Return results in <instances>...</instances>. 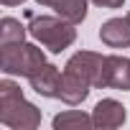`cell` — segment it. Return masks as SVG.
<instances>
[{
    "instance_id": "cell-1",
    "label": "cell",
    "mask_w": 130,
    "mask_h": 130,
    "mask_svg": "<svg viewBox=\"0 0 130 130\" xmlns=\"http://www.w3.org/2000/svg\"><path fill=\"white\" fill-rule=\"evenodd\" d=\"M0 122L10 130H36L41 125V110L23 97L13 79L0 82Z\"/></svg>"
},
{
    "instance_id": "cell-2",
    "label": "cell",
    "mask_w": 130,
    "mask_h": 130,
    "mask_svg": "<svg viewBox=\"0 0 130 130\" xmlns=\"http://www.w3.org/2000/svg\"><path fill=\"white\" fill-rule=\"evenodd\" d=\"M28 33L51 54H61L77 41V23L61 15H33L28 23Z\"/></svg>"
},
{
    "instance_id": "cell-3",
    "label": "cell",
    "mask_w": 130,
    "mask_h": 130,
    "mask_svg": "<svg viewBox=\"0 0 130 130\" xmlns=\"http://www.w3.org/2000/svg\"><path fill=\"white\" fill-rule=\"evenodd\" d=\"M41 64H46V54L36 43L13 41V43H0V69L10 77H31Z\"/></svg>"
},
{
    "instance_id": "cell-4",
    "label": "cell",
    "mask_w": 130,
    "mask_h": 130,
    "mask_svg": "<svg viewBox=\"0 0 130 130\" xmlns=\"http://www.w3.org/2000/svg\"><path fill=\"white\" fill-rule=\"evenodd\" d=\"M97 89H122V92H130V59L127 56H117V54L105 56Z\"/></svg>"
},
{
    "instance_id": "cell-5",
    "label": "cell",
    "mask_w": 130,
    "mask_h": 130,
    "mask_svg": "<svg viewBox=\"0 0 130 130\" xmlns=\"http://www.w3.org/2000/svg\"><path fill=\"white\" fill-rule=\"evenodd\" d=\"M92 87L94 84L87 77H82V74H77V72H72V69L64 67V72H61V87H59V100L67 102V105H72V107H77V105H82L89 97V89Z\"/></svg>"
},
{
    "instance_id": "cell-6",
    "label": "cell",
    "mask_w": 130,
    "mask_h": 130,
    "mask_svg": "<svg viewBox=\"0 0 130 130\" xmlns=\"http://www.w3.org/2000/svg\"><path fill=\"white\" fill-rule=\"evenodd\" d=\"M92 120H94V127H100V130H112V127L125 125L127 110H125L122 102H117V100H112V97H105V100H100V102L94 105Z\"/></svg>"
},
{
    "instance_id": "cell-7",
    "label": "cell",
    "mask_w": 130,
    "mask_h": 130,
    "mask_svg": "<svg viewBox=\"0 0 130 130\" xmlns=\"http://www.w3.org/2000/svg\"><path fill=\"white\" fill-rule=\"evenodd\" d=\"M28 84L36 94L41 97H59V87H61V72L54 64H41V67L28 77Z\"/></svg>"
},
{
    "instance_id": "cell-8",
    "label": "cell",
    "mask_w": 130,
    "mask_h": 130,
    "mask_svg": "<svg viewBox=\"0 0 130 130\" xmlns=\"http://www.w3.org/2000/svg\"><path fill=\"white\" fill-rule=\"evenodd\" d=\"M100 38L110 48H125L130 46V21L127 18H110L100 28Z\"/></svg>"
},
{
    "instance_id": "cell-9",
    "label": "cell",
    "mask_w": 130,
    "mask_h": 130,
    "mask_svg": "<svg viewBox=\"0 0 130 130\" xmlns=\"http://www.w3.org/2000/svg\"><path fill=\"white\" fill-rule=\"evenodd\" d=\"M38 5L54 8L56 15L67 18L72 23H82L87 18V0H36Z\"/></svg>"
},
{
    "instance_id": "cell-10",
    "label": "cell",
    "mask_w": 130,
    "mask_h": 130,
    "mask_svg": "<svg viewBox=\"0 0 130 130\" xmlns=\"http://www.w3.org/2000/svg\"><path fill=\"white\" fill-rule=\"evenodd\" d=\"M54 130H89L94 127L92 115L82 112V110H67V112H59L54 117Z\"/></svg>"
},
{
    "instance_id": "cell-11",
    "label": "cell",
    "mask_w": 130,
    "mask_h": 130,
    "mask_svg": "<svg viewBox=\"0 0 130 130\" xmlns=\"http://www.w3.org/2000/svg\"><path fill=\"white\" fill-rule=\"evenodd\" d=\"M28 26H23L18 18L5 15L0 21V43H13V41H26Z\"/></svg>"
},
{
    "instance_id": "cell-12",
    "label": "cell",
    "mask_w": 130,
    "mask_h": 130,
    "mask_svg": "<svg viewBox=\"0 0 130 130\" xmlns=\"http://www.w3.org/2000/svg\"><path fill=\"white\" fill-rule=\"evenodd\" d=\"M92 3L100 5V8H110V10H115V8H122L125 0H92Z\"/></svg>"
},
{
    "instance_id": "cell-13",
    "label": "cell",
    "mask_w": 130,
    "mask_h": 130,
    "mask_svg": "<svg viewBox=\"0 0 130 130\" xmlns=\"http://www.w3.org/2000/svg\"><path fill=\"white\" fill-rule=\"evenodd\" d=\"M0 3H3L5 8H15V5H23L26 0H0Z\"/></svg>"
},
{
    "instance_id": "cell-14",
    "label": "cell",
    "mask_w": 130,
    "mask_h": 130,
    "mask_svg": "<svg viewBox=\"0 0 130 130\" xmlns=\"http://www.w3.org/2000/svg\"><path fill=\"white\" fill-rule=\"evenodd\" d=\"M125 18H127V21H130V13H127V15H125Z\"/></svg>"
}]
</instances>
